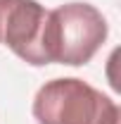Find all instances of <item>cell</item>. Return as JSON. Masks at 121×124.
Here are the masks:
<instances>
[{
  "label": "cell",
  "instance_id": "cell-2",
  "mask_svg": "<svg viewBox=\"0 0 121 124\" xmlns=\"http://www.w3.org/2000/svg\"><path fill=\"white\" fill-rule=\"evenodd\" d=\"M31 110L38 124H119L121 119L109 95L76 77L45 81Z\"/></svg>",
  "mask_w": 121,
  "mask_h": 124
},
{
  "label": "cell",
  "instance_id": "cell-1",
  "mask_svg": "<svg viewBox=\"0 0 121 124\" xmlns=\"http://www.w3.org/2000/svg\"><path fill=\"white\" fill-rule=\"evenodd\" d=\"M107 19L90 2H67L47 10L43 29L45 62L81 67L95 57L107 41Z\"/></svg>",
  "mask_w": 121,
  "mask_h": 124
},
{
  "label": "cell",
  "instance_id": "cell-3",
  "mask_svg": "<svg viewBox=\"0 0 121 124\" xmlns=\"http://www.w3.org/2000/svg\"><path fill=\"white\" fill-rule=\"evenodd\" d=\"M47 10L38 0H2L0 43L33 67L47 64L43 55V29Z\"/></svg>",
  "mask_w": 121,
  "mask_h": 124
}]
</instances>
